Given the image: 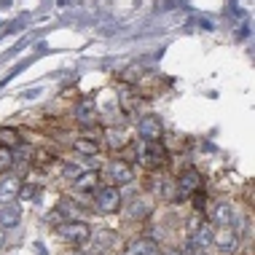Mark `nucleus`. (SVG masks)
Masks as SVG:
<instances>
[{"mask_svg": "<svg viewBox=\"0 0 255 255\" xmlns=\"http://www.w3.org/2000/svg\"><path fill=\"white\" fill-rule=\"evenodd\" d=\"M119 207H121V191L116 185H105V188L97 191V210L102 215H113V212H119Z\"/></svg>", "mask_w": 255, "mask_h": 255, "instance_id": "nucleus-1", "label": "nucleus"}, {"mask_svg": "<svg viewBox=\"0 0 255 255\" xmlns=\"http://www.w3.org/2000/svg\"><path fill=\"white\" fill-rule=\"evenodd\" d=\"M59 234L67 239V242H73V245H81V242H86L89 237H92V231H89V226L86 223H81V220H73V223H65L59 229Z\"/></svg>", "mask_w": 255, "mask_h": 255, "instance_id": "nucleus-2", "label": "nucleus"}, {"mask_svg": "<svg viewBox=\"0 0 255 255\" xmlns=\"http://www.w3.org/2000/svg\"><path fill=\"white\" fill-rule=\"evenodd\" d=\"M137 132L145 142H158V137H161V121L156 119V116H142L140 119V127H137Z\"/></svg>", "mask_w": 255, "mask_h": 255, "instance_id": "nucleus-3", "label": "nucleus"}, {"mask_svg": "<svg viewBox=\"0 0 255 255\" xmlns=\"http://www.w3.org/2000/svg\"><path fill=\"white\" fill-rule=\"evenodd\" d=\"M108 175L116 185H127V183H132L134 169H132V164H127V161H110L108 164Z\"/></svg>", "mask_w": 255, "mask_h": 255, "instance_id": "nucleus-4", "label": "nucleus"}, {"mask_svg": "<svg viewBox=\"0 0 255 255\" xmlns=\"http://www.w3.org/2000/svg\"><path fill=\"white\" fill-rule=\"evenodd\" d=\"M199 185H202V177H199L196 169H185L180 175V180H177V188H180V199L185 196H194L199 191Z\"/></svg>", "mask_w": 255, "mask_h": 255, "instance_id": "nucleus-5", "label": "nucleus"}, {"mask_svg": "<svg viewBox=\"0 0 255 255\" xmlns=\"http://www.w3.org/2000/svg\"><path fill=\"white\" fill-rule=\"evenodd\" d=\"M19 220H22L19 204H13V202L0 204V229H13V226H19Z\"/></svg>", "mask_w": 255, "mask_h": 255, "instance_id": "nucleus-6", "label": "nucleus"}, {"mask_svg": "<svg viewBox=\"0 0 255 255\" xmlns=\"http://www.w3.org/2000/svg\"><path fill=\"white\" fill-rule=\"evenodd\" d=\"M22 194V180H19L16 175H5L3 180H0V202H11V199H16Z\"/></svg>", "mask_w": 255, "mask_h": 255, "instance_id": "nucleus-7", "label": "nucleus"}, {"mask_svg": "<svg viewBox=\"0 0 255 255\" xmlns=\"http://www.w3.org/2000/svg\"><path fill=\"white\" fill-rule=\"evenodd\" d=\"M210 218H212V223H215V226H220V229H229V226L234 223V207L226 204V202H220V204L212 207Z\"/></svg>", "mask_w": 255, "mask_h": 255, "instance_id": "nucleus-8", "label": "nucleus"}, {"mask_svg": "<svg viewBox=\"0 0 255 255\" xmlns=\"http://www.w3.org/2000/svg\"><path fill=\"white\" fill-rule=\"evenodd\" d=\"M212 245H218V250H223V253H231L239 245V234H234L231 229H220L212 237Z\"/></svg>", "mask_w": 255, "mask_h": 255, "instance_id": "nucleus-9", "label": "nucleus"}, {"mask_svg": "<svg viewBox=\"0 0 255 255\" xmlns=\"http://www.w3.org/2000/svg\"><path fill=\"white\" fill-rule=\"evenodd\" d=\"M127 255H161V247L153 239H134V242H129Z\"/></svg>", "mask_w": 255, "mask_h": 255, "instance_id": "nucleus-10", "label": "nucleus"}, {"mask_svg": "<svg viewBox=\"0 0 255 255\" xmlns=\"http://www.w3.org/2000/svg\"><path fill=\"white\" fill-rule=\"evenodd\" d=\"M137 153H140V158L145 164H153V167H158V164H164V150L158 142H148L145 148H137Z\"/></svg>", "mask_w": 255, "mask_h": 255, "instance_id": "nucleus-11", "label": "nucleus"}, {"mask_svg": "<svg viewBox=\"0 0 255 255\" xmlns=\"http://www.w3.org/2000/svg\"><path fill=\"white\" fill-rule=\"evenodd\" d=\"M212 237H215V226H212V223H202V226L194 231L191 245H194V247H210V245H212Z\"/></svg>", "mask_w": 255, "mask_h": 255, "instance_id": "nucleus-12", "label": "nucleus"}, {"mask_svg": "<svg viewBox=\"0 0 255 255\" xmlns=\"http://www.w3.org/2000/svg\"><path fill=\"white\" fill-rule=\"evenodd\" d=\"M75 188H81V191H94V188H97V172H84V175L75 180Z\"/></svg>", "mask_w": 255, "mask_h": 255, "instance_id": "nucleus-13", "label": "nucleus"}, {"mask_svg": "<svg viewBox=\"0 0 255 255\" xmlns=\"http://www.w3.org/2000/svg\"><path fill=\"white\" fill-rule=\"evenodd\" d=\"M75 116H78L81 124L92 121V119H94V102H92V100H84L78 108H75Z\"/></svg>", "mask_w": 255, "mask_h": 255, "instance_id": "nucleus-14", "label": "nucleus"}, {"mask_svg": "<svg viewBox=\"0 0 255 255\" xmlns=\"http://www.w3.org/2000/svg\"><path fill=\"white\" fill-rule=\"evenodd\" d=\"M75 150H78L81 156H97V142L94 140H75V145H73Z\"/></svg>", "mask_w": 255, "mask_h": 255, "instance_id": "nucleus-15", "label": "nucleus"}, {"mask_svg": "<svg viewBox=\"0 0 255 255\" xmlns=\"http://www.w3.org/2000/svg\"><path fill=\"white\" fill-rule=\"evenodd\" d=\"M0 142H3V148H16L19 134L13 132V129H0Z\"/></svg>", "mask_w": 255, "mask_h": 255, "instance_id": "nucleus-16", "label": "nucleus"}, {"mask_svg": "<svg viewBox=\"0 0 255 255\" xmlns=\"http://www.w3.org/2000/svg\"><path fill=\"white\" fill-rule=\"evenodd\" d=\"M13 167V153H11V148H3L0 145V172H5V169H11Z\"/></svg>", "mask_w": 255, "mask_h": 255, "instance_id": "nucleus-17", "label": "nucleus"}, {"mask_svg": "<svg viewBox=\"0 0 255 255\" xmlns=\"http://www.w3.org/2000/svg\"><path fill=\"white\" fill-rule=\"evenodd\" d=\"M84 172H86V169H84V167H78V164H67V167L62 169V175H65L67 180H73V183H75L81 175H84Z\"/></svg>", "mask_w": 255, "mask_h": 255, "instance_id": "nucleus-18", "label": "nucleus"}, {"mask_svg": "<svg viewBox=\"0 0 255 255\" xmlns=\"http://www.w3.org/2000/svg\"><path fill=\"white\" fill-rule=\"evenodd\" d=\"M5 247V234H3V229H0V250Z\"/></svg>", "mask_w": 255, "mask_h": 255, "instance_id": "nucleus-19", "label": "nucleus"}]
</instances>
